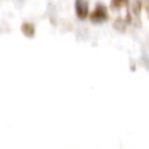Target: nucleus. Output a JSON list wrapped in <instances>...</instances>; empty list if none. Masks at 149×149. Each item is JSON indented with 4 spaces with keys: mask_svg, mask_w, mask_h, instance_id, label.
Here are the masks:
<instances>
[{
    "mask_svg": "<svg viewBox=\"0 0 149 149\" xmlns=\"http://www.w3.org/2000/svg\"><path fill=\"white\" fill-rule=\"evenodd\" d=\"M106 17H107V12H106L105 6H102V5H99L91 15V20L95 21V22H101V21L106 20Z\"/></svg>",
    "mask_w": 149,
    "mask_h": 149,
    "instance_id": "obj_1",
    "label": "nucleus"
},
{
    "mask_svg": "<svg viewBox=\"0 0 149 149\" xmlns=\"http://www.w3.org/2000/svg\"><path fill=\"white\" fill-rule=\"evenodd\" d=\"M88 12V6L86 0H76V13L79 19H85Z\"/></svg>",
    "mask_w": 149,
    "mask_h": 149,
    "instance_id": "obj_2",
    "label": "nucleus"
},
{
    "mask_svg": "<svg viewBox=\"0 0 149 149\" xmlns=\"http://www.w3.org/2000/svg\"><path fill=\"white\" fill-rule=\"evenodd\" d=\"M22 31H23L26 35L31 36V35L34 34V27H33V24H31V23H24V24L22 26Z\"/></svg>",
    "mask_w": 149,
    "mask_h": 149,
    "instance_id": "obj_3",
    "label": "nucleus"
},
{
    "mask_svg": "<svg viewBox=\"0 0 149 149\" xmlns=\"http://www.w3.org/2000/svg\"><path fill=\"white\" fill-rule=\"evenodd\" d=\"M119 1H122V0H119Z\"/></svg>",
    "mask_w": 149,
    "mask_h": 149,
    "instance_id": "obj_4",
    "label": "nucleus"
}]
</instances>
